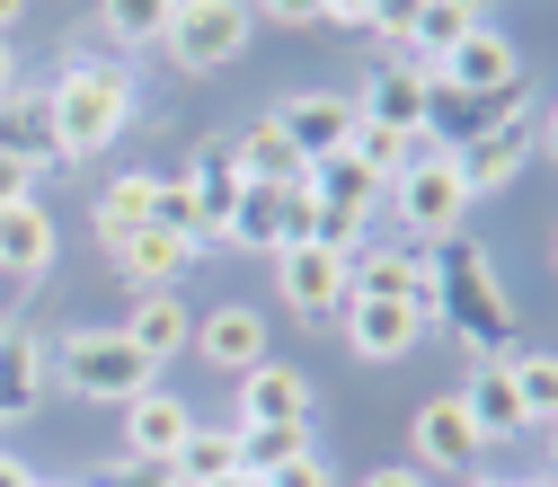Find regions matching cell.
Instances as JSON below:
<instances>
[{
  "mask_svg": "<svg viewBox=\"0 0 558 487\" xmlns=\"http://www.w3.org/2000/svg\"><path fill=\"white\" fill-rule=\"evenodd\" d=\"M435 328H452L470 345V364H506L514 355V302L497 284V257L470 231H452L435 248Z\"/></svg>",
  "mask_w": 558,
  "mask_h": 487,
  "instance_id": "1",
  "label": "cell"
},
{
  "mask_svg": "<svg viewBox=\"0 0 558 487\" xmlns=\"http://www.w3.org/2000/svg\"><path fill=\"white\" fill-rule=\"evenodd\" d=\"M45 115L62 133V160H98L133 124V72L124 62H62L53 89H45Z\"/></svg>",
  "mask_w": 558,
  "mask_h": 487,
  "instance_id": "2",
  "label": "cell"
},
{
  "mask_svg": "<svg viewBox=\"0 0 558 487\" xmlns=\"http://www.w3.org/2000/svg\"><path fill=\"white\" fill-rule=\"evenodd\" d=\"M53 381L72 399H89V407H124V399L151 390V364H143V345L124 328H62L53 337Z\"/></svg>",
  "mask_w": 558,
  "mask_h": 487,
  "instance_id": "3",
  "label": "cell"
},
{
  "mask_svg": "<svg viewBox=\"0 0 558 487\" xmlns=\"http://www.w3.org/2000/svg\"><path fill=\"white\" fill-rule=\"evenodd\" d=\"M390 204H399V231L408 240H452L461 231V214H470V186H461V169H452V151H435V143H416V160L390 178Z\"/></svg>",
  "mask_w": 558,
  "mask_h": 487,
  "instance_id": "4",
  "label": "cell"
},
{
  "mask_svg": "<svg viewBox=\"0 0 558 487\" xmlns=\"http://www.w3.org/2000/svg\"><path fill=\"white\" fill-rule=\"evenodd\" d=\"M248 27H257L248 0H178L169 27H160V45H169L178 72H222V62L248 53Z\"/></svg>",
  "mask_w": 558,
  "mask_h": 487,
  "instance_id": "5",
  "label": "cell"
},
{
  "mask_svg": "<svg viewBox=\"0 0 558 487\" xmlns=\"http://www.w3.org/2000/svg\"><path fill=\"white\" fill-rule=\"evenodd\" d=\"M523 107H532V81H523V89H497V98H470V89H444V81L426 72V143H435V151H470L478 133L514 124Z\"/></svg>",
  "mask_w": 558,
  "mask_h": 487,
  "instance_id": "6",
  "label": "cell"
},
{
  "mask_svg": "<svg viewBox=\"0 0 558 487\" xmlns=\"http://www.w3.org/2000/svg\"><path fill=\"white\" fill-rule=\"evenodd\" d=\"M408 443H416V470H426V478H470V470H478V452H487V435L470 426L461 390H444V399H426V407H416Z\"/></svg>",
  "mask_w": 558,
  "mask_h": 487,
  "instance_id": "7",
  "label": "cell"
},
{
  "mask_svg": "<svg viewBox=\"0 0 558 487\" xmlns=\"http://www.w3.org/2000/svg\"><path fill=\"white\" fill-rule=\"evenodd\" d=\"M444 89H470V98H497V89H523L532 72H523V45L497 27V19H478L452 53H444V72H435Z\"/></svg>",
  "mask_w": 558,
  "mask_h": 487,
  "instance_id": "8",
  "label": "cell"
},
{
  "mask_svg": "<svg viewBox=\"0 0 558 487\" xmlns=\"http://www.w3.org/2000/svg\"><path fill=\"white\" fill-rule=\"evenodd\" d=\"M311 222H319V195H311V186H248L240 214H231V240L275 257V248H302Z\"/></svg>",
  "mask_w": 558,
  "mask_h": 487,
  "instance_id": "9",
  "label": "cell"
},
{
  "mask_svg": "<svg viewBox=\"0 0 558 487\" xmlns=\"http://www.w3.org/2000/svg\"><path fill=\"white\" fill-rule=\"evenodd\" d=\"M345 302H416V311H435V257L364 240L355 257H345Z\"/></svg>",
  "mask_w": 558,
  "mask_h": 487,
  "instance_id": "10",
  "label": "cell"
},
{
  "mask_svg": "<svg viewBox=\"0 0 558 487\" xmlns=\"http://www.w3.org/2000/svg\"><path fill=\"white\" fill-rule=\"evenodd\" d=\"M355 98H337V89H302V98H284L275 107V133L302 151V169H319V160H337L345 143H355Z\"/></svg>",
  "mask_w": 558,
  "mask_h": 487,
  "instance_id": "11",
  "label": "cell"
},
{
  "mask_svg": "<svg viewBox=\"0 0 558 487\" xmlns=\"http://www.w3.org/2000/svg\"><path fill=\"white\" fill-rule=\"evenodd\" d=\"M364 124H390V133H416L426 143V72H416L408 53H373V81L355 98Z\"/></svg>",
  "mask_w": 558,
  "mask_h": 487,
  "instance_id": "12",
  "label": "cell"
},
{
  "mask_svg": "<svg viewBox=\"0 0 558 487\" xmlns=\"http://www.w3.org/2000/svg\"><path fill=\"white\" fill-rule=\"evenodd\" d=\"M345 345H355L364 364H399L416 337H435V311H416V302H345Z\"/></svg>",
  "mask_w": 558,
  "mask_h": 487,
  "instance_id": "13",
  "label": "cell"
},
{
  "mask_svg": "<svg viewBox=\"0 0 558 487\" xmlns=\"http://www.w3.org/2000/svg\"><path fill=\"white\" fill-rule=\"evenodd\" d=\"M275 293H284L302 319L345 311V257H337V248H319V240H302V248H275Z\"/></svg>",
  "mask_w": 558,
  "mask_h": 487,
  "instance_id": "14",
  "label": "cell"
},
{
  "mask_svg": "<svg viewBox=\"0 0 558 487\" xmlns=\"http://www.w3.org/2000/svg\"><path fill=\"white\" fill-rule=\"evenodd\" d=\"M195 435V407L178 390H143V399H124V461H178V443Z\"/></svg>",
  "mask_w": 558,
  "mask_h": 487,
  "instance_id": "15",
  "label": "cell"
},
{
  "mask_svg": "<svg viewBox=\"0 0 558 487\" xmlns=\"http://www.w3.org/2000/svg\"><path fill=\"white\" fill-rule=\"evenodd\" d=\"M195 355L214 364L222 381L257 373V364H266V319H257L248 302H222V311H204V319H195Z\"/></svg>",
  "mask_w": 558,
  "mask_h": 487,
  "instance_id": "16",
  "label": "cell"
},
{
  "mask_svg": "<svg viewBox=\"0 0 558 487\" xmlns=\"http://www.w3.org/2000/svg\"><path fill=\"white\" fill-rule=\"evenodd\" d=\"M186 195H195V214H204V248L231 240V214H240V195H248L231 143H195V160H186Z\"/></svg>",
  "mask_w": 558,
  "mask_h": 487,
  "instance_id": "17",
  "label": "cell"
},
{
  "mask_svg": "<svg viewBox=\"0 0 558 487\" xmlns=\"http://www.w3.org/2000/svg\"><path fill=\"white\" fill-rule=\"evenodd\" d=\"M53 214H45V204L27 195V204H0V275H10V284H45V275H53Z\"/></svg>",
  "mask_w": 558,
  "mask_h": 487,
  "instance_id": "18",
  "label": "cell"
},
{
  "mask_svg": "<svg viewBox=\"0 0 558 487\" xmlns=\"http://www.w3.org/2000/svg\"><path fill=\"white\" fill-rule=\"evenodd\" d=\"M231 426H311V381L266 355L257 373H240V416Z\"/></svg>",
  "mask_w": 558,
  "mask_h": 487,
  "instance_id": "19",
  "label": "cell"
},
{
  "mask_svg": "<svg viewBox=\"0 0 558 487\" xmlns=\"http://www.w3.org/2000/svg\"><path fill=\"white\" fill-rule=\"evenodd\" d=\"M523 160H532V124H497V133H478L470 151H452L470 204H478V195H506V186L523 178Z\"/></svg>",
  "mask_w": 558,
  "mask_h": 487,
  "instance_id": "20",
  "label": "cell"
},
{
  "mask_svg": "<svg viewBox=\"0 0 558 487\" xmlns=\"http://www.w3.org/2000/svg\"><path fill=\"white\" fill-rule=\"evenodd\" d=\"M107 257H116V275H133L143 293H169L178 275H186V266L204 257V248H195V240H169V231H151V222H143V231H124V240H116Z\"/></svg>",
  "mask_w": 558,
  "mask_h": 487,
  "instance_id": "21",
  "label": "cell"
},
{
  "mask_svg": "<svg viewBox=\"0 0 558 487\" xmlns=\"http://www.w3.org/2000/svg\"><path fill=\"white\" fill-rule=\"evenodd\" d=\"M461 407H470V426H478L487 443L523 435L532 416H523V399H514V355H506V364H470V381H461Z\"/></svg>",
  "mask_w": 558,
  "mask_h": 487,
  "instance_id": "22",
  "label": "cell"
},
{
  "mask_svg": "<svg viewBox=\"0 0 558 487\" xmlns=\"http://www.w3.org/2000/svg\"><path fill=\"white\" fill-rule=\"evenodd\" d=\"M124 337L143 345V364L160 373L169 355H186V345H195V311H186L178 293H143V302H133V319H124Z\"/></svg>",
  "mask_w": 558,
  "mask_h": 487,
  "instance_id": "23",
  "label": "cell"
},
{
  "mask_svg": "<svg viewBox=\"0 0 558 487\" xmlns=\"http://www.w3.org/2000/svg\"><path fill=\"white\" fill-rule=\"evenodd\" d=\"M151 195H160V178H151V169L107 178V186L89 195V231H98V248H116L124 231H143V222H151Z\"/></svg>",
  "mask_w": 558,
  "mask_h": 487,
  "instance_id": "24",
  "label": "cell"
},
{
  "mask_svg": "<svg viewBox=\"0 0 558 487\" xmlns=\"http://www.w3.org/2000/svg\"><path fill=\"white\" fill-rule=\"evenodd\" d=\"M0 160H19L27 178H45V169H62V133H53V115H45V98H10L0 107Z\"/></svg>",
  "mask_w": 558,
  "mask_h": 487,
  "instance_id": "25",
  "label": "cell"
},
{
  "mask_svg": "<svg viewBox=\"0 0 558 487\" xmlns=\"http://www.w3.org/2000/svg\"><path fill=\"white\" fill-rule=\"evenodd\" d=\"M231 160H240V178L248 186H311V169H302V151L275 133V115L266 124H240V143H231Z\"/></svg>",
  "mask_w": 558,
  "mask_h": 487,
  "instance_id": "26",
  "label": "cell"
},
{
  "mask_svg": "<svg viewBox=\"0 0 558 487\" xmlns=\"http://www.w3.org/2000/svg\"><path fill=\"white\" fill-rule=\"evenodd\" d=\"M311 195H319V204H337V214H381V195H390V186H381L355 151H337V160H319V169H311Z\"/></svg>",
  "mask_w": 558,
  "mask_h": 487,
  "instance_id": "27",
  "label": "cell"
},
{
  "mask_svg": "<svg viewBox=\"0 0 558 487\" xmlns=\"http://www.w3.org/2000/svg\"><path fill=\"white\" fill-rule=\"evenodd\" d=\"M470 27H478L470 10H452V0H426V10H416V27H408V45H399V53L416 62V72H444V53H452V45L470 36Z\"/></svg>",
  "mask_w": 558,
  "mask_h": 487,
  "instance_id": "28",
  "label": "cell"
},
{
  "mask_svg": "<svg viewBox=\"0 0 558 487\" xmlns=\"http://www.w3.org/2000/svg\"><path fill=\"white\" fill-rule=\"evenodd\" d=\"M186 487H204V478H231L240 470V426H204V416H195V435L178 443V461H169Z\"/></svg>",
  "mask_w": 558,
  "mask_h": 487,
  "instance_id": "29",
  "label": "cell"
},
{
  "mask_svg": "<svg viewBox=\"0 0 558 487\" xmlns=\"http://www.w3.org/2000/svg\"><path fill=\"white\" fill-rule=\"evenodd\" d=\"M319 443H311V426H240V470L248 478H275V470H293V461H311Z\"/></svg>",
  "mask_w": 558,
  "mask_h": 487,
  "instance_id": "30",
  "label": "cell"
},
{
  "mask_svg": "<svg viewBox=\"0 0 558 487\" xmlns=\"http://www.w3.org/2000/svg\"><path fill=\"white\" fill-rule=\"evenodd\" d=\"M169 10H178V0H98V27H107L116 45H160Z\"/></svg>",
  "mask_w": 558,
  "mask_h": 487,
  "instance_id": "31",
  "label": "cell"
},
{
  "mask_svg": "<svg viewBox=\"0 0 558 487\" xmlns=\"http://www.w3.org/2000/svg\"><path fill=\"white\" fill-rule=\"evenodd\" d=\"M514 399L532 426H558V355H514Z\"/></svg>",
  "mask_w": 558,
  "mask_h": 487,
  "instance_id": "32",
  "label": "cell"
},
{
  "mask_svg": "<svg viewBox=\"0 0 558 487\" xmlns=\"http://www.w3.org/2000/svg\"><path fill=\"white\" fill-rule=\"evenodd\" d=\"M345 151H355V160H364V169L390 186V178L416 160V133H390V124H355V143H345Z\"/></svg>",
  "mask_w": 558,
  "mask_h": 487,
  "instance_id": "33",
  "label": "cell"
},
{
  "mask_svg": "<svg viewBox=\"0 0 558 487\" xmlns=\"http://www.w3.org/2000/svg\"><path fill=\"white\" fill-rule=\"evenodd\" d=\"M151 231H169V240H195V248H204V214H195L186 178H160V195H151Z\"/></svg>",
  "mask_w": 558,
  "mask_h": 487,
  "instance_id": "34",
  "label": "cell"
},
{
  "mask_svg": "<svg viewBox=\"0 0 558 487\" xmlns=\"http://www.w3.org/2000/svg\"><path fill=\"white\" fill-rule=\"evenodd\" d=\"M416 10H426V0H373V45H408V27H416Z\"/></svg>",
  "mask_w": 558,
  "mask_h": 487,
  "instance_id": "35",
  "label": "cell"
},
{
  "mask_svg": "<svg viewBox=\"0 0 558 487\" xmlns=\"http://www.w3.org/2000/svg\"><path fill=\"white\" fill-rule=\"evenodd\" d=\"M98 487H186V478H178L169 461H116V470H107Z\"/></svg>",
  "mask_w": 558,
  "mask_h": 487,
  "instance_id": "36",
  "label": "cell"
},
{
  "mask_svg": "<svg viewBox=\"0 0 558 487\" xmlns=\"http://www.w3.org/2000/svg\"><path fill=\"white\" fill-rule=\"evenodd\" d=\"M257 10H266L275 27H319V19H328V0H257Z\"/></svg>",
  "mask_w": 558,
  "mask_h": 487,
  "instance_id": "37",
  "label": "cell"
},
{
  "mask_svg": "<svg viewBox=\"0 0 558 487\" xmlns=\"http://www.w3.org/2000/svg\"><path fill=\"white\" fill-rule=\"evenodd\" d=\"M355 487H435L426 470H416V461H381V470H364Z\"/></svg>",
  "mask_w": 558,
  "mask_h": 487,
  "instance_id": "38",
  "label": "cell"
},
{
  "mask_svg": "<svg viewBox=\"0 0 558 487\" xmlns=\"http://www.w3.org/2000/svg\"><path fill=\"white\" fill-rule=\"evenodd\" d=\"M266 487H328V470H319V452H311V461H293V470H275Z\"/></svg>",
  "mask_w": 558,
  "mask_h": 487,
  "instance_id": "39",
  "label": "cell"
},
{
  "mask_svg": "<svg viewBox=\"0 0 558 487\" xmlns=\"http://www.w3.org/2000/svg\"><path fill=\"white\" fill-rule=\"evenodd\" d=\"M328 19L355 27V36H373V0H328Z\"/></svg>",
  "mask_w": 558,
  "mask_h": 487,
  "instance_id": "40",
  "label": "cell"
},
{
  "mask_svg": "<svg viewBox=\"0 0 558 487\" xmlns=\"http://www.w3.org/2000/svg\"><path fill=\"white\" fill-rule=\"evenodd\" d=\"M27 195H36V178L19 160H0V204H27Z\"/></svg>",
  "mask_w": 558,
  "mask_h": 487,
  "instance_id": "41",
  "label": "cell"
},
{
  "mask_svg": "<svg viewBox=\"0 0 558 487\" xmlns=\"http://www.w3.org/2000/svg\"><path fill=\"white\" fill-rule=\"evenodd\" d=\"M10 98H19V45L0 36V107H10Z\"/></svg>",
  "mask_w": 558,
  "mask_h": 487,
  "instance_id": "42",
  "label": "cell"
},
{
  "mask_svg": "<svg viewBox=\"0 0 558 487\" xmlns=\"http://www.w3.org/2000/svg\"><path fill=\"white\" fill-rule=\"evenodd\" d=\"M0 487H36V478H27V461H10V452H0Z\"/></svg>",
  "mask_w": 558,
  "mask_h": 487,
  "instance_id": "43",
  "label": "cell"
},
{
  "mask_svg": "<svg viewBox=\"0 0 558 487\" xmlns=\"http://www.w3.org/2000/svg\"><path fill=\"white\" fill-rule=\"evenodd\" d=\"M19 19H27V0H0V36H10Z\"/></svg>",
  "mask_w": 558,
  "mask_h": 487,
  "instance_id": "44",
  "label": "cell"
},
{
  "mask_svg": "<svg viewBox=\"0 0 558 487\" xmlns=\"http://www.w3.org/2000/svg\"><path fill=\"white\" fill-rule=\"evenodd\" d=\"M541 151H549V160H558V107H549V124H541Z\"/></svg>",
  "mask_w": 558,
  "mask_h": 487,
  "instance_id": "45",
  "label": "cell"
},
{
  "mask_svg": "<svg viewBox=\"0 0 558 487\" xmlns=\"http://www.w3.org/2000/svg\"><path fill=\"white\" fill-rule=\"evenodd\" d=\"M204 487H266V478H248V470H231V478H204Z\"/></svg>",
  "mask_w": 558,
  "mask_h": 487,
  "instance_id": "46",
  "label": "cell"
},
{
  "mask_svg": "<svg viewBox=\"0 0 558 487\" xmlns=\"http://www.w3.org/2000/svg\"><path fill=\"white\" fill-rule=\"evenodd\" d=\"M506 487H558V478H549V470H541V478H506Z\"/></svg>",
  "mask_w": 558,
  "mask_h": 487,
  "instance_id": "47",
  "label": "cell"
},
{
  "mask_svg": "<svg viewBox=\"0 0 558 487\" xmlns=\"http://www.w3.org/2000/svg\"><path fill=\"white\" fill-rule=\"evenodd\" d=\"M461 487H506V478H478V470H470V478H461Z\"/></svg>",
  "mask_w": 558,
  "mask_h": 487,
  "instance_id": "48",
  "label": "cell"
},
{
  "mask_svg": "<svg viewBox=\"0 0 558 487\" xmlns=\"http://www.w3.org/2000/svg\"><path fill=\"white\" fill-rule=\"evenodd\" d=\"M549 478H558V435H549Z\"/></svg>",
  "mask_w": 558,
  "mask_h": 487,
  "instance_id": "49",
  "label": "cell"
},
{
  "mask_svg": "<svg viewBox=\"0 0 558 487\" xmlns=\"http://www.w3.org/2000/svg\"><path fill=\"white\" fill-rule=\"evenodd\" d=\"M36 487H53V478H36Z\"/></svg>",
  "mask_w": 558,
  "mask_h": 487,
  "instance_id": "50",
  "label": "cell"
}]
</instances>
